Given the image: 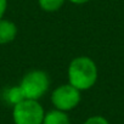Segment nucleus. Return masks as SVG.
Returning a JSON list of instances; mask_svg holds the SVG:
<instances>
[{"label":"nucleus","instance_id":"1","mask_svg":"<svg viewBox=\"0 0 124 124\" xmlns=\"http://www.w3.org/2000/svg\"><path fill=\"white\" fill-rule=\"evenodd\" d=\"M68 79L70 84L79 91L90 89L97 80V67L95 62L86 56L76 57L68 67Z\"/></svg>","mask_w":124,"mask_h":124},{"label":"nucleus","instance_id":"6","mask_svg":"<svg viewBox=\"0 0 124 124\" xmlns=\"http://www.w3.org/2000/svg\"><path fill=\"white\" fill-rule=\"evenodd\" d=\"M43 124H71V122L68 116L63 111L54 109L44 116Z\"/></svg>","mask_w":124,"mask_h":124},{"label":"nucleus","instance_id":"11","mask_svg":"<svg viewBox=\"0 0 124 124\" xmlns=\"http://www.w3.org/2000/svg\"><path fill=\"white\" fill-rule=\"evenodd\" d=\"M70 1L73 4H85V3L90 1V0H70Z\"/></svg>","mask_w":124,"mask_h":124},{"label":"nucleus","instance_id":"5","mask_svg":"<svg viewBox=\"0 0 124 124\" xmlns=\"http://www.w3.org/2000/svg\"><path fill=\"white\" fill-rule=\"evenodd\" d=\"M17 28L14 22L8 20H0V44H8L15 39Z\"/></svg>","mask_w":124,"mask_h":124},{"label":"nucleus","instance_id":"9","mask_svg":"<svg viewBox=\"0 0 124 124\" xmlns=\"http://www.w3.org/2000/svg\"><path fill=\"white\" fill-rule=\"evenodd\" d=\"M84 124H109V123L107 122V119H105L101 116H94V117H90L89 119H86L84 122Z\"/></svg>","mask_w":124,"mask_h":124},{"label":"nucleus","instance_id":"2","mask_svg":"<svg viewBox=\"0 0 124 124\" xmlns=\"http://www.w3.org/2000/svg\"><path fill=\"white\" fill-rule=\"evenodd\" d=\"M14 122L15 124H43L44 109L37 100H23L14 106Z\"/></svg>","mask_w":124,"mask_h":124},{"label":"nucleus","instance_id":"7","mask_svg":"<svg viewBox=\"0 0 124 124\" xmlns=\"http://www.w3.org/2000/svg\"><path fill=\"white\" fill-rule=\"evenodd\" d=\"M4 99L10 105H17L20 102H22L23 100H26L24 95H23V91L21 89V86H12V88H9L5 90L4 93Z\"/></svg>","mask_w":124,"mask_h":124},{"label":"nucleus","instance_id":"4","mask_svg":"<svg viewBox=\"0 0 124 124\" xmlns=\"http://www.w3.org/2000/svg\"><path fill=\"white\" fill-rule=\"evenodd\" d=\"M52 105L56 109L70 111L73 109L80 101V91L71 84H63L56 88L51 94Z\"/></svg>","mask_w":124,"mask_h":124},{"label":"nucleus","instance_id":"3","mask_svg":"<svg viewBox=\"0 0 124 124\" xmlns=\"http://www.w3.org/2000/svg\"><path fill=\"white\" fill-rule=\"evenodd\" d=\"M49 77L45 72L35 70V71H31L28 72L20 86L23 91V95L26 99L28 100H38L40 99L49 89Z\"/></svg>","mask_w":124,"mask_h":124},{"label":"nucleus","instance_id":"10","mask_svg":"<svg viewBox=\"0 0 124 124\" xmlns=\"http://www.w3.org/2000/svg\"><path fill=\"white\" fill-rule=\"evenodd\" d=\"M6 8H8V0H0V20L3 18Z\"/></svg>","mask_w":124,"mask_h":124},{"label":"nucleus","instance_id":"8","mask_svg":"<svg viewBox=\"0 0 124 124\" xmlns=\"http://www.w3.org/2000/svg\"><path fill=\"white\" fill-rule=\"evenodd\" d=\"M65 0H39V5L44 11L54 12L57 11L62 5H63Z\"/></svg>","mask_w":124,"mask_h":124}]
</instances>
